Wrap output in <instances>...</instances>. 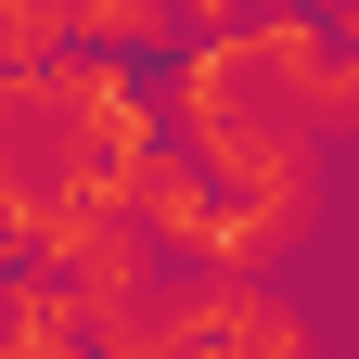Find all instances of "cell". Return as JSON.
<instances>
[{
	"instance_id": "6da1fadb",
	"label": "cell",
	"mask_w": 359,
	"mask_h": 359,
	"mask_svg": "<svg viewBox=\"0 0 359 359\" xmlns=\"http://www.w3.org/2000/svg\"><path fill=\"white\" fill-rule=\"evenodd\" d=\"M116 218H128L142 244H167V257H193V269H218V193H205V167L180 154L167 128H154V154H142V167L116 180Z\"/></svg>"
},
{
	"instance_id": "7a4b0ae2",
	"label": "cell",
	"mask_w": 359,
	"mask_h": 359,
	"mask_svg": "<svg viewBox=\"0 0 359 359\" xmlns=\"http://www.w3.org/2000/svg\"><path fill=\"white\" fill-rule=\"evenodd\" d=\"M0 359H90V308L52 269H0Z\"/></svg>"
},
{
	"instance_id": "3957f363",
	"label": "cell",
	"mask_w": 359,
	"mask_h": 359,
	"mask_svg": "<svg viewBox=\"0 0 359 359\" xmlns=\"http://www.w3.org/2000/svg\"><path fill=\"white\" fill-rule=\"evenodd\" d=\"M52 26H65V52H116V65H142L154 39H167V0H52Z\"/></svg>"
},
{
	"instance_id": "277c9868",
	"label": "cell",
	"mask_w": 359,
	"mask_h": 359,
	"mask_svg": "<svg viewBox=\"0 0 359 359\" xmlns=\"http://www.w3.org/2000/svg\"><path fill=\"white\" fill-rule=\"evenodd\" d=\"M52 52H65L52 0H0V77H26V65H52Z\"/></svg>"
}]
</instances>
